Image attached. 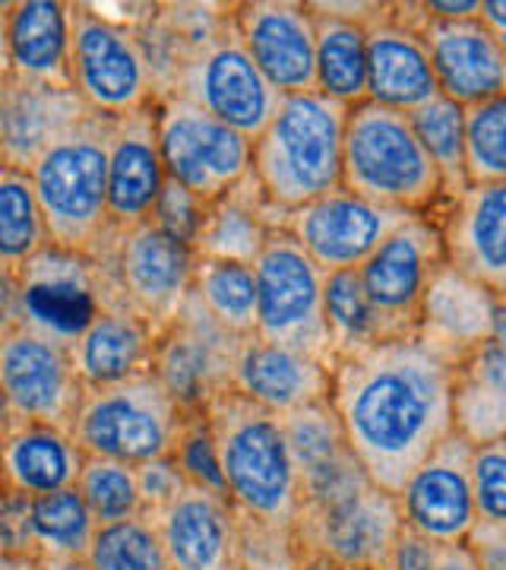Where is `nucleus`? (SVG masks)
<instances>
[{
  "label": "nucleus",
  "mask_w": 506,
  "mask_h": 570,
  "mask_svg": "<svg viewBox=\"0 0 506 570\" xmlns=\"http://www.w3.org/2000/svg\"><path fill=\"white\" fill-rule=\"evenodd\" d=\"M329 403L367 475L399 494L456 431V358L421 333L384 340L333 365Z\"/></svg>",
  "instance_id": "obj_1"
},
{
  "label": "nucleus",
  "mask_w": 506,
  "mask_h": 570,
  "mask_svg": "<svg viewBox=\"0 0 506 570\" xmlns=\"http://www.w3.org/2000/svg\"><path fill=\"white\" fill-rule=\"evenodd\" d=\"M206 412L219 441L225 489L238 510V523L295 539L304 491L282 415L257 406L238 390L219 393Z\"/></svg>",
  "instance_id": "obj_2"
},
{
  "label": "nucleus",
  "mask_w": 506,
  "mask_h": 570,
  "mask_svg": "<svg viewBox=\"0 0 506 570\" xmlns=\"http://www.w3.org/2000/svg\"><path fill=\"white\" fill-rule=\"evenodd\" d=\"M348 105L326 92L282 96L254 140V178L282 216L343 187Z\"/></svg>",
  "instance_id": "obj_3"
},
{
  "label": "nucleus",
  "mask_w": 506,
  "mask_h": 570,
  "mask_svg": "<svg viewBox=\"0 0 506 570\" xmlns=\"http://www.w3.org/2000/svg\"><path fill=\"white\" fill-rule=\"evenodd\" d=\"M343 187L411 216L437 219L446 206L440 168L418 140L411 118L377 102L348 108Z\"/></svg>",
  "instance_id": "obj_4"
},
{
  "label": "nucleus",
  "mask_w": 506,
  "mask_h": 570,
  "mask_svg": "<svg viewBox=\"0 0 506 570\" xmlns=\"http://www.w3.org/2000/svg\"><path fill=\"white\" fill-rule=\"evenodd\" d=\"M108 127L111 118H86L29 168L51 245L99 257L115 238L108 213Z\"/></svg>",
  "instance_id": "obj_5"
},
{
  "label": "nucleus",
  "mask_w": 506,
  "mask_h": 570,
  "mask_svg": "<svg viewBox=\"0 0 506 570\" xmlns=\"http://www.w3.org/2000/svg\"><path fill=\"white\" fill-rule=\"evenodd\" d=\"M111 305L121 302L105 266L67 247L48 245L17 276H3V321L32 326L67 346Z\"/></svg>",
  "instance_id": "obj_6"
},
{
  "label": "nucleus",
  "mask_w": 506,
  "mask_h": 570,
  "mask_svg": "<svg viewBox=\"0 0 506 570\" xmlns=\"http://www.w3.org/2000/svg\"><path fill=\"white\" fill-rule=\"evenodd\" d=\"M183 422L187 409L156 374H142L127 384L86 390L73 438L89 456L146 466L175 453Z\"/></svg>",
  "instance_id": "obj_7"
},
{
  "label": "nucleus",
  "mask_w": 506,
  "mask_h": 570,
  "mask_svg": "<svg viewBox=\"0 0 506 570\" xmlns=\"http://www.w3.org/2000/svg\"><path fill=\"white\" fill-rule=\"evenodd\" d=\"M70 80L99 118H127L159 102L137 29L108 20L92 3H70Z\"/></svg>",
  "instance_id": "obj_8"
},
{
  "label": "nucleus",
  "mask_w": 506,
  "mask_h": 570,
  "mask_svg": "<svg viewBox=\"0 0 506 570\" xmlns=\"http://www.w3.org/2000/svg\"><path fill=\"white\" fill-rule=\"evenodd\" d=\"M257 336L295 346L336 365L326 326V269L285 228H276L257 257Z\"/></svg>",
  "instance_id": "obj_9"
},
{
  "label": "nucleus",
  "mask_w": 506,
  "mask_h": 570,
  "mask_svg": "<svg viewBox=\"0 0 506 570\" xmlns=\"http://www.w3.org/2000/svg\"><path fill=\"white\" fill-rule=\"evenodd\" d=\"M403 527L399 494L370 482L326 504H304L295 542L304 570L317 561L329 568L386 570Z\"/></svg>",
  "instance_id": "obj_10"
},
{
  "label": "nucleus",
  "mask_w": 506,
  "mask_h": 570,
  "mask_svg": "<svg viewBox=\"0 0 506 570\" xmlns=\"http://www.w3.org/2000/svg\"><path fill=\"white\" fill-rule=\"evenodd\" d=\"M0 390L3 422H39L70 434L86 396L73 348L17 321L0 330Z\"/></svg>",
  "instance_id": "obj_11"
},
{
  "label": "nucleus",
  "mask_w": 506,
  "mask_h": 570,
  "mask_svg": "<svg viewBox=\"0 0 506 570\" xmlns=\"http://www.w3.org/2000/svg\"><path fill=\"white\" fill-rule=\"evenodd\" d=\"M159 146L171 181L206 204L222 200L254 171V140L238 134L183 96L156 102Z\"/></svg>",
  "instance_id": "obj_12"
},
{
  "label": "nucleus",
  "mask_w": 506,
  "mask_h": 570,
  "mask_svg": "<svg viewBox=\"0 0 506 570\" xmlns=\"http://www.w3.org/2000/svg\"><path fill=\"white\" fill-rule=\"evenodd\" d=\"M118 302L137 311L142 321L162 333L194 292L197 250L171 238L156 223H142L115 238L96 257Z\"/></svg>",
  "instance_id": "obj_13"
},
{
  "label": "nucleus",
  "mask_w": 506,
  "mask_h": 570,
  "mask_svg": "<svg viewBox=\"0 0 506 570\" xmlns=\"http://www.w3.org/2000/svg\"><path fill=\"white\" fill-rule=\"evenodd\" d=\"M171 96H183L200 105L202 111L250 140H257L269 127L282 96L272 89V82L266 80L264 70L244 48L241 32L235 26V3L219 36L194 51Z\"/></svg>",
  "instance_id": "obj_14"
},
{
  "label": "nucleus",
  "mask_w": 506,
  "mask_h": 570,
  "mask_svg": "<svg viewBox=\"0 0 506 570\" xmlns=\"http://www.w3.org/2000/svg\"><path fill=\"white\" fill-rule=\"evenodd\" d=\"M444 264V232L434 216H408L361 264L358 273L370 305L380 314L386 340L415 336L421 330L427 292Z\"/></svg>",
  "instance_id": "obj_15"
},
{
  "label": "nucleus",
  "mask_w": 506,
  "mask_h": 570,
  "mask_svg": "<svg viewBox=\"0 0 506 570\" xmlns=\"http://www.w3.org/2000/svg\"><path fill=\"white\" fill-rule=\"evenodd\" d=\"M244 340L228 333L190 292L178 317L165 326L152 355V374L187 412H200L231 390Z\"/></svg>",
  "instance_id": "obj_16"
},
{
  "label": "nucleus",
  "mask_w": 506,
  "mask_h": 570,
  "mask_svg": "<svg viewBox=\"0 0 506 570\" xmlns=\"http://www.w3.org/2000/svg\"><path fill=\"white\" fill-rule=\"evenodd\" d=\"M367 70L370 99L411 115L440 96L421 3H377L367 17Z\"/></svg>",
  "instance_id": "obj_17"
},
{
  "label": "nucleus",
  "mask_w": 506,
  "mask_h": 570,
  "mask_svg": "<svg viewBox=\"0 0 506 570\" xmlns=\"http://www.w3.org/2000/svg\"><path fill=\"white\" fill-rule=\"evenodd\" d=\"M411 213L374 204L361 194L339 187L314 204L285 216V232L324 266L326 273L361 269L367 257L384 245Z\"/></svg>",
  "instance_id": "obj_18"
},
{
  "label": "nucleus",
  "mask_w": 506,
  "mask_h": 570,
  "mask_svg": "<svg viewBox=\"0 0 506 570\" xmlns=\"http://www.w3.org/2000/svg\"><path fill=\"white\" fill-rule=\"evenodd\" d=\"M235 26L279 96L317 89V17L310 3L244 0L235 3Z\"/></svg>",
  "instance_id": "obj_19"
},
{
  "label": "nucleus",
  "mask_w": 506,
  "mask_h": 570,
  "mask_svg": "<svg viewBox=\"0 0 506 570\" xmlns=\"http://www.w3.org/2000/svg\"><path fill=\"white\" fill-rule=\"evenodd\" d=\"M472 456H475V444L459 431H453L427 456L399 491L405 527L440 546L466 542L468 532L478 523Z\"/></svg>",
  "instance_id": "obj_20"
},
{
  "label": "nucleus",
  "mask_w": 506,
  "mask_h": 570,
  "mask_svg": "<svg viewBox=\"0 0 506 570\" xmlns=\"http://www.w3.org/2000/svg\"><path fill=\"white\" fill-rule=\"evenodd\" d=\"M146 517L175 570H241V523L228 494L187 485L168 508Z\"/></svg>",
  "instance_id": "obj_21"
},
{
  "label": "nucleus",
  "mask_w": 506,
  "mask_h": 570,
  "mask_svg": "<svg viewBox=\"0 0 506 570\" xmlns=\"http://www.w3.org/2000/svg\"><path fill=\"white\" fill-rule=\"evenodd\" d=\"M446 264L506 305V181L468 184L437 216Z\"/></svg>",
  "instance_id": "obj_22"
},
{
  "label": "nucleus",
  "mask_w": 506,
  "mask_h": 570,
  "mask_svg": "<svg viewBox=\"0 0 506 570\" xmlns=\"http://www.w3.org/2000/svg\"><path fill=\"white\" fill-rule=\"evenodd\" d=\"M168 168L159 146V121L156 105L111 118L108 127V213L115 232H127L142 223H152L159 206Z\"/></svg>",
  "instance_id": "obj_23"
},
{
  "label": "nucleus",
  "mask_w": 506,
  "mask_h": 570,
  "mask_svg": "<svg viewBox=\"0 0 506 570\" xmlns=\"http://www.w3.org/2000/svg\"><path fill=\"white\" fill-rule=\"evenodd\" d=\"M92 118L77 89L39 86L3 77L0 80V159L7 168L29 171L32 165L70 134L77 124Z\"/></svg>",
  "instance_id": "obj_24"
},
{
  "label": "nucleus",
  "mask_w": 506,
  "mask_h": 570,
  "mask_svg": "<svg viewBox=\"0 0 506 570\" xmlns=\"http://www.w3.org/2000/svg\"><path fill=\"white\" fill-rule=\"evenodd\" d=\"M3 77L73 89L70 80V3L7 0L0 7Z\"/></svg>",
  "instance_id": "obj_25"
},
{
  "label": "nucleus",
  "mask_w": 506,
  "mask_h": 570,
  "mask_svg": "<svg viewBox=\"0 0 506 570\" xmlns=\"http://www.w3.org/2000/svg\"><path fill=\"white\" fill-rule=\"evenodd\" d=\"M425 39L440 96L463 108L506 96V48L482 20H427Z\"/></svg>",
  "instance_id": "obj_26"
},
{
  "label": "nucleus",
  "mask_w": 506,
  "mask_h": 570,
  "mask_svg": "<svg viewBox=\"0 0 506 570\" xmlns=\"http://www.w3.org/2000/svg\"><path fill=\"white\" fill-rule=\"evenodd\" d=\"M231 390L276 415H288L329 400L333 365L304 348L250 336L238 352Z\"/></svg>",
  "instance_id": "obj_27"
},
{
  "label": "nucleus",
  "mask_w": 506,
  "mask_h": 570,
  "mask_svg": "<svg viewBox=\"0 0 506 570\" xmlns=\"http://www.w3.org/2000/svg\"><path fill=\"white\" fill-rule=\"evenodd\" d=\"M282 422L301 472L304 504H326L374 482L348 444V434L329 400L288 412Z\"/></svg>",
  "instance_id": "obj_28"
},
{
  "label": "nucleus",
  "mask_w": 506,
  "mask_h": 570,
  "mask_svg": "<svg viewBox=\"0 0 506 570\" xmlns=\"http://www.w3.org/2000/svg\"><path fill=\"white\" fill-rule=\"evenodd\" d=\"M156 343H159V330L142 321L137 311L123 305L105 307L96 324L70 346L82 387H115L142 374H152Z\"/></svg>",
  "instance_id": "obj_29"
},
{
  "label": "nucleus",
  "mask_w": 506,
  "mask_h": 570,
  "mask_svg": "<svg viewBox=\"0 0 506 570\" xmlns=\"http://www.w3.org/2000/svg\"><path fill=\"white\" fill-rule=\"evenodd\" d=\"M317 17V89L329 99L361 105L370 99L367 17L377 3H310Z\"/></svg>",
  "instance_id": "obj_30"
},
{
  "label": "nucleus",
  "mask_w": 506,
  "mask_h": 570,
  "mask_svg": "<svg viewBox=\"0 0 506 570\" xmlns=\"http://www.w3.org/2000/svg\"><path fill=\"white\" fill-rule=\"evenodd\" d=\"M86 453L70 431L39 422H3V489L29 498L73 489Z\"/></svg>",
  "instance_id": "obj_31"
},
{
  "label": "nucleus",
  "mask_w": 506,
  "mask_h": 570,
  "mask_svg": "<svg viewBox=\"0 0 506 570\" xmlns=\"http://www.w3.org/2000/svg\"><path fill=\"white\" fill-rule=\"evenodd\" d=\"M500 314L504 305L487 288L444 264L427 292L418 333L459 362L466 352L482 346L487 336H494Z\"/></svg>",
  "instance_id": "obj_32"
},
{
  "label": "nucleus",
  "mask_w": 506,
  "mask_h": 570,
  "mask_svg": "<svg viewBox=\"0 0 506 570\" xmlns=\"http://www.w3.org/2000/svg\"><path fill=\"white\" fill-rule=\"evenodd\" d=\"M456 431L472 444L506 438V305L494 336L456 362Z\"/></svg>",
  "instance_id": "obj_33"
},
{
  "label": "nucleus",
  "mask_w": 506,
  "mask_h": 570,
  "mask_svg": "<svg viewBox=\"0 0 506 570\" xmlns=\"http://www.w3.org/2000/svg\"><path fill=\"white\" fill-rule=\"evenodd\" d=\"M282 225L285 216L266 200L264 187L250 171V178L238 184L231 194L209 204L200 242H197V257L254 266L264 254L269 235Z\"/></svg>",
  "instance_id": "obj_34"
},
{
  "label": "nucleus",
  "mask_w": 506,
  "mask_h": 570,
  "mask_svg": "<svg viewBox=\"0 0 506 570\" xmlns=\"http://www.w3.org/2000/svg\"><path fill=\"white\" fill-rule=\"evenodd\" d=\"M48 245L51 235L29 171L0 165V273L17 276Z\"/></svg>",
  "instance_id": "obj_35"
},
{
  "label": "nucleus",
  "mask_w": 506,
  "mask_h": 570,
  "mask_svg": "<svg viewBox=\"0 0 506 570\" xmlns=\"http://www.w3.org/2000/svg\"><path fill=\"white\" fill-rule=\"evenodd\" d=\"M194 295L200 305L235 333L238 340L257 336V311H260V292H257V269L250 264L235 261H216V257H197L194 269Z\"/></svg>",
  "instance_id": "obj_36"
},
{
  "label": "nucleus",
  "mask_w": 506,
  "mask_h": 570,
  "mask_svg": "<svg viewBox=\"0 0 506 570\" xmlns=\"http://www.w3.org/2000/svg\"><path fill=\"white\" fill-rule=\"evenodd\" d=\"M326 326L336 362L361 355L386 340L380 314L370 305L358 269L326 273Z\"/></svg>",
  "instance_id": "obj_37"
},
{
  "label": "nucleus",
  "mask_w": 506,
  "mask_h": 570,
  "mask_svg": "<svg viewBox=\"0 0 506 570\" xmlns=\"http://www.w3.org/2000/svg\"><path fill=\"white\" fill-rule=\"evenodd\" d=\"M32 530H36L41 561H54V558H86L96 542L99 523L92 510L86 508L80 489L73 485V489L32 498Z\"/></svg>",
  "instance_id": "obj_38"
},
{
  "label": "nucleus",
  "mask_w": 506,
  "mask_h": 570,
  "mask_svg": "<svg viewBox=\"0 0 506 570\" xmlns=\"http://www.w3.org/2000/svg\"><path fill=\"white\" fill-rule=\"evenodd\" d=\"M411 127L418 140L425 142L434 165L440 168L444 178L446 204L463 197L468 190V168H466V108L456 105L446 96H437L425 108L411 111Z\"/></svg>",
  "instance_id": "obj_39"
},
{
  "label": "nucleus",
  "mask_w": 506,
  "mask_h": 570,
  "mask_svg": "<svg viewBox=\"0 0 506 570\" xmlns=\"http://www.w3.org/2000/svg\"><path fill=\"white\" fill-rule=\"evenodd\" d=\"M77 489H80L86 508L92 510L99 530L101 527L123 523V520H133V517H142L140 472L130 463L108 460V456H89L86 453Z\"/></svg>",
  "instance_id": "obj_40"
},
{
  "label": "nucleus",
  "mask_w": 506,
  "mask_h": 570,
  "mask_svg": "<svg viewBox=\"0 0 506 570\" xmlns=\"http://www.w3.org/2000/svg\"><path fill=\"white\" fill-rule=\"evenodd\" d=\"M89 570H175L156 523L142 513L115 527H101L86 554Z\"/></svg>",
  "instance_id": "obj_41"
},
{
  "label": "nucleus",
  "mask_w": 506,
  "mask_h": 570,
  "mask_svg": "<svg viewBox=\"0 0 506 570\" xmlns=\"http://www.w3.org/2000/svg\"><path fill=\"white\" fill-rule=\"evenodd\" d=\"M468 184L506 181V96L466 108Z\"/></svg>",
  "instance_id": "obj_42"
},
{
  "label": "nucleus",
  "mask_w": 506,
  "mask_h": 570,
  "mask_svg": "<svg viewBox=\"0 0 506 570\" xmlns=\"http://www.w3.org/2000/svg\"><path fill=\"white\" fill-rule=\"evenodd\" d=\"M171 460L183 472L187 485L228 494V489H225L222 456H219V441H216V431H212V422H209V412L206 409L187 412V422H183L181 438L175 444Z\"/></svg>",
  "instance_id": "obj_43"
},
{
  "label": "nucleus",
  "mask_w": 506,
  "mask_h": 570,
  "mask_svg": "<svg viewBox=\"0 0 506 570\" xmlns=\"http://www.w3.org/2000/svg\"><path fill=\"white\" fill-rule=\"evenodd\" d=\"M472 485L478 520L506 527V438L490 444H475Z\"/></svg>",
  "instance_id": "obj_44"
},
{
  "label": "nucleus",
  "mask_w": 506,
  "mask_h": 570,
  "mask_svg": "<svg viewBox=\"0 0 506 570\" xmlns=\"http://www.w3.org/2000/svg\"><path fill=\"white\" fill-rule=\"evenodd\" d=\"M206 213H209V204H206V200H200L197 194H190L183 184L168 178L162 197H159V206H156V213H152V223L159 225L162 232H168L171 238H178V242H183V245L197 250L202 223H206Z\"/></svg>",
  "instance_id": "obj_45"
},
{
  "label": "nucleus",
  "mask_w": 506,
  "mask_h": 570,
  "mask_svg": "<svg viewBox=\"0 0 506 570\" xmlns=\"http://www.w3.org/2000/svg\"><path fill=\"white\" fill-rule=\"evenodd\" d=\"M0 542L3 558H39L32 530V498L22 491L3 489L0 498Z\"/></svg>",
  "instance_id": "obj_46"
},
{
  "label": "nucleus",
  "mask_w": 506,
  "mask_h": 570,
  "mask_svg": "<svg viewBox=\"0 0 506 570\" xmlns=\"http://www.w3.org/2000/svg\"><path fill=\"white\" fill-rule=\"evenodd\" d=\"M137 472H140L142 513H156V510L168 508L187 489V479H183V472L171 456L152 460L146 466H137Z\"/></svg>",
  "instance_id": "obj_47"
},
{
  "label": "nucleus",
  "mask_w": 506,
  "mask_h": 570,
  "mask_svg": "<svg viewBox=\"0 0 506 570\" xmlns=\"http://www.w3.org/2000/svg\"><path fill=\"white\" fill-rule=\"evenodd\" d=\"M437 554H440V542L427 539L411 527H403L386 570H434L437 568Z\"/></svg>",
  "instance_id": "obj_48"
},
{
  "label": "nucleus",
  "mask_w": 506,
  "mask_h": 570,
  "mask_svg": "<svg viewBox=\"0 0 506 570\" xmlns=\"http://www.w3.org/2000/svg\"><path fill=\"white\" fill-rule=\"evenodd\" d=\"M468 549L475 551L482 570H506V527L478 520L468 532Z\"/></svg>",
  "instance_id": "obj_49"
},
{
  "label": "nucleus",
  "mask_w": 506,
  "mask_h": 570,
  "mask_svg": "<svg viewBox=\"0 0 506 570\" xmlns=\"http://www.w3.org/2000/svg\"><path fill=\"white\" fill-rule=\"evenodd\" d=\"M482 3L485 0H427L421 3L427 13V20H440V22H463V20H482Z\"/></svg>",
  "instance_id": "obj_50"
},
{
  "label": "nucleus",
  "mask_w": 506,
  "mask_h": 570,
  "mask_svg": "<svg viewBox=\"0 0 506 570\" xmlns=\"http://www.w3.org/2000/svg\"><path fill=\"white\" fill-rule=\"evenodd\" d=\"M434 570H482L475 551L468 549V542H453V546H440L437 554V568Z\"/></svg>",
  "instance_id": "obj_51"
},
{
  "label": "nucleus",
  "mask_w": 506,
  "mask_h": 570,
  "mask_svg": "<svg viewBox=\"0 0 506 570\" xmlns=\"http://www.w3.org/2000/svg\"><path fill=\"white\" fill-rule=\"evenodd\" d=\"M482 22L500 39L506 36V0H485L482 3Z\"/></svg>",
  "instance_id": "obj_52"
},
{
  "label": "nucleus",
  "mask_w": 506,
  "mask_h": 570,
  "mask_svg": "<svg viewBox=\"0 0 506 570\" xmlns=\"http://www.w3.org/2000/svg\"><path fill=\"white\" fill-rule=\"evenodd\" d=\"M3 570H44L39 558H3Z\"/></svg>",
  "instance_id": "obj_53"
},
{
  "label": "nucleus",
  "mask_w": 506,
  "mask_h": 570,
  "mask_svg": "<svg viewBox=\"0 0 506 570\" xmlns=\"http://www.w3.org/2000/svg\"><path fill=\"white\" fill-rule=\"evenodd\" d=\"M317 570H365V568H329L324 561H317Z\"/></svg>",
  "instance_id": "obj_54"
},
{
  "label": "nucleus",
  "mask_w": 506,
  "mask_h": 570,
  "mask_svg": "<svg viewBox=\"0 0 506 570\" xmlns=\"http://www.w3.org/2000/svg\"><path fill=\"white\" fill-rule=\"evenodd\" d=\"M500 41H504V48H506V36H504V39H500Z\"/></svg>",
  "instance_id": "obj_55"
}]
</instances>
